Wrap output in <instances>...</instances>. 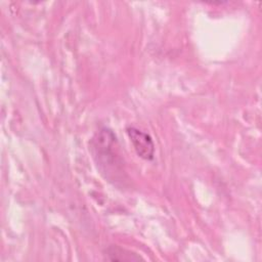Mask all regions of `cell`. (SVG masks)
I'll use <instances>...</instances> for the list:
<instances>
[{
	"mask_svg": "<svg viewBox=\"0 0 262 262\" xmlns=\"http://www.w3.org/2000/svg\"><path fill=\"white\" fill-rule=\"evenodd\" d=\"M90 149L100 173L117 184L124 180L123 160L117 149V138L112 130L102 128L90 142Z\"/></svg>",
	"mask_w": 262,
	"mask_h": 262,
	"instance_id": "cell-1",
	"label": "cell"
},
{
	"mask_svg": "<svg viewBox=\"0 0 262 262\" xmlns=\"http://www.w3.org/2000/svg\"><path fill=\"white\" fill-rule=\"evenodd\" d=\"M127 134L138 157L146 161H150L154 159L155 145L151 137L148 134L134 127H129L127 129Z\"/></svg>",
	"mask_w": 262,
	"mask_h": 262,
	"instance_id": "cell-2",
	"label": "cell"
},
{
	"mask_svg": "<svg viewBox=\"0 0 262 262\" xmlns=\"http://www.w3.org/2000/svg\"><path fill=\"white\" fill-rule=\"evenodd\" d=\"M105 255L107 256V259L113 261H137L141 259L140 256L116 246L108 247Z\"/></svg>",
	"mask_w": 262,
	"mask_h": 262,
	"instance_id": "cell-3",
	"label": "cell"
}]
</instances>
